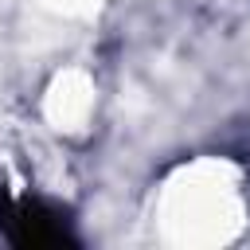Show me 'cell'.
Segmentation results:
<instances>
[{
    "instance_id": "6da1fadb",
    "label": "cell",
    "mask_w": 250,
    "mask_h": 250,
    "mask_svg": "<svg viewBox=\"0 0 250 250\" xmlns=\"http://www.w3.org/2000/svg\"><path fill=\"white\" fill-rule=\"evenodd\" d=\"M0 230L16 246H74L78 238L66 230V219L43 199H12L0 188Z\"/></svg>"
}]
</instances>
